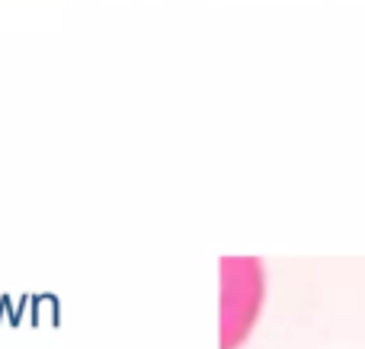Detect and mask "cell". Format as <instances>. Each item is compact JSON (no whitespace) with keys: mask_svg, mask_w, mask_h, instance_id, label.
Instances as JSON below:
<instances>
[{"mask_svg":"<svg viewBox=\"0 0 365 349\" xmlns=\"http://www.w3.org/2000/svg\"><path fill=\"white\" fill-rule=\"evenodd\" d=\"M266 273L257 256L221 260V349H240L259 318Z\"/></svg>","mask_w":365,"mask_h":349,"instance_id":"1","label":"cell"}]
</instances>
